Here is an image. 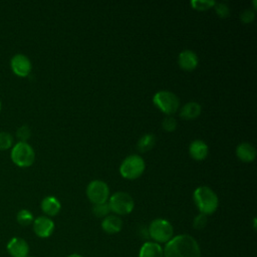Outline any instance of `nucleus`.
I'll return each instance as SVG.
<instances>
[{"mask_svg": "<svg viewBox=\"0 0 257 257\" xmlns=\"http://www.w3.org/2000/svg\"><path fill=\"white\" fill-rule=\"evenodd\" d=\"M164 257H201V248L197 240L189 234L174 236L163 248Z\"/></svg>", "mask_w": 257, "mask_h": 257, "instance_id": "obj_1", "label": "nucleus"}, {"mask_svg": "<svg viewBox=\"0 0 257 257\" xmlns=\"http://www.w3.org/2000/svg\"><path fill=\"white\" fill-rule=\"evenodd\" d=\"M193 198L200 213L207 216L213 214L219 206L217 194L207 186L198 187L194 191Z\"/></svg>", "mask_w": 257, "mask_h": 257, "instance_id": "obj_2", "label": "nucleus"}, {"mask_svg": "<svg viewBox=\"0 0 257 257\" xmlns=\"http://www.w3.org/2000/svg\"><path fill=\"white\" fill-rule=\"evenodd\" d=\"M149 236L154 240V242L167 243L174 237V228L172 224L162 218H157L153 220L148 228Z\"/></svg>", "mask_w": 257, "mask_h": 257, "instance_id": "obj_3", "label": "nucleus"}, {"mask_svg": "<svg viewBox=\"0 0 257 257\" xmlns=\"http://www.w3.org/2000/svg\"><path fill=\"white\" fill-rule=\"evenodd\" d=\"M146 169L144 159L139 155H131L126 157L119 166L120 175L127 180H136L140 178Z\"/></svg>", "mask_w": 257, "mask_h": 257, "instance_id": "obj_4", "label": "nucleus"}, {"mask_svg": "<svg viewBox=\"0 0 257 257\" xmlns=\"http://www.w3.org/2000/svg\"><path fill=\"white\" fill-rule=\"evenodd\" d=\"M153 102L155 105L167 115H172L179 109L180 99L172 91L160 90L153 96Z\"/></svg>", "mask_w": 257, "mask_h": 257, "instance_id": "obj_5", "label": "nucleus"}, {"mask_svg": "<svg viewBox=\"0 0 257 257\" xmlns=\"http://www.w3.org/2000/svg\"><path fill=\"white\" fill-rule=\"evenodd\" d=\"M108 206L111 212L117 215H127L135 208L133 197L126 192H115L108 198Z\"/></svg>", "mask_w": 257, "mask_h": 257, "instance_id": "obj_6", "label": "nucleus"}, {"mask_svg": "<svg viewBox=\"0 0 257 257\" xmlns=\"http://www.w3.org/2000/svg\"><path fill=\"white\" fill-rule=\"evenodd\" d=\"M11 160L18 167H29L35 160L34 150L28 143L18 142L11 150Z\"/></svg>", "mask_w": 257, "mask_h": 257, "instance_id": "obj_7", "label": "nucleus"}, {"mask_svg": "<svg viewBox=\"0 0 257 257\" xmlns=\"http://www.w3.org/2000/svg\"><path fill=\"white\" fill-rule=\"evenodd\" d=\"M86 196L93 204L106 203L109 198V188L107 184L101 180H93L86 187Z\"/></svg>", "mask_w": 257, "mask_h": 257, "instance_id": "obj_8", "label": "nucleus"}, {"mask_svg": "<svg viewBox=\"0 0 257 257\" xmlns=\"http://www.w3.org/2000/svg\"><path fill=\"white\" fill-rule=\"evenodd\" d=\"M11 68L13 72L21 77L27 76L32 68V64L28 56H26L23 53H17L15 54L10 61Z\"/></svg>", "mask_w": 257, "mask_h": 257, "instance_id": "obj_9", "label": "nucleus"}, {"mask_svg": "<svg viewBox=\"0 0 257 257\" xmlns=\"http://www.w3.org/2000/svg\"><path fill=\"white\" fill-rule=\"evenodd\" d=\"M33 231L39 238H48L54 231V222L47 216H39L34 219Z\"/></svg>", "mask_w": 257, "mask_h": 257, "instance_id": "obj_10", "label": "nucleus"}, {"mask_svg": "<svg viewBox=\"0 0 257 257\" xmlns=\"http://www.w3.org/2000/svg\"><path fill=\"white\" fill-rule=\"evenodd\" d=\"M6 249L12 257H27L29 254V245L21 237L11 238L6 245Z\"/></svg>", "mask_w": 257, "mask_h": 257, "instance_id": "obj_11", "label": "nucleus"}, {"mask_svg": "<svg viewBox=\"0 0 257 257\" xmlns=\"http://www.w3.org/2000/svg\"><path fill=\"white\" fill-rule=\"evenodd\" d=\"M178 63L182 69L192 71L197 67L199 63V58L195 51L191 49H185L180 52L178 56Z\"/></svg>", "mask_w": 257, "mask_h": 257, "instance_id": "obj_12", "label": "nucleus"}, {"mask_svg": "<svg viewBox=\"0 0 257 257\" xmlns=\"http://www.w3.org/2000/svg\"><path fill=\"white\" fill-rule=\"evenodd\" d=\"M236 156L244 163H252L256 158V149L250 143H240L236 148Z\"/></svg>", "mask_w": 257, "mask_h": 257, "instance_id": "obj_13", "label": "nucleus"}, {"mask_svg": "<svg viewBox=\"0 0 257 257\" xmlns=\"http://www.w3.org/2000/svg\"><path fill=\"white\" fill-rule=\"evenodd\" d=\"M190 156L196 161H203L207 158L209 153L208 145L202 140H195L189 147Z\"/></svg>", "mask_w": 257, "mask_h": 257, "instance_id": "obj_14", "label": "nucleus"}, {"mask_svg": "<svg viewBox=\"0 0 257 257\" xmlns=\"http://www.w3.org/2000/svg\"><path fill=\"white\" fill-rule=\"evenodd\" d=\"M122 228V221L116 215H107L101 221V229L107 234H116Z\"/></svg>", "mask_w": 257, "mask_h": 257, "instance_id": "obj_15", "label": "nucleus"}, {"mask_svg": "<svg viewBox=\"0 0 257 257\" xmlns=\"http://www.w3.org/2000/svg\"><path fill=\"white\" fill-rule=\"evenodd\" d=\"M40 207L42 212L47 217H53L59 213L61 209V204L57 198L53 196H47L41 201Z\"/></svg>", "mask_w": 257, "mask_h": 257, "instance_id": "obj_16", "label": "nucleus"}, {"mask_svg": "<svg viewBox=\"0 0 257 257\" xmlns=\"http://www.w3.org/2000/svg\"><path fill=\"white\" fill-rule=\"evenodd\" d=\"M139 257H164L163 247L154 241L145 242L140 249Z\"/></svg>", "mask_w": 257, "mask_h": 257, "instance_id": "obj_17", "label": "nucleus"}, {"mask_svg": "<svg viewBox=\"0 0 257 257\" xmlns=\"http://www.w3.org/2000/svg\"><path fill=\"white\" fill-rule=\"evenodd\" d=\"M202 106L196 101H189L184 104L180 110V116L184 119L190 120L198 117L201 114Z\"/></svg>", "mask_w": 257, "mask_h": 257, "instance_id": "obj_18", "label": "nucleus"}, {"mask_svg": "<svg viewBox=\"0 0 257 257\" xmlns=\"http://www.w3.org/2000/svg\"><path fill=\"white\" fill-rule=\"evenodd\" d=\"M156 145V137L153 134H145L140 138L137 144V149L141 153H147L151 151Z\"/></svg>", "mask_w": 257, "mask_h": 257, "instance_id": "obj_19", "label": "nucleus"}, {"mask_svg": "<svg viewBox=\"0 0 257 257\" xmlns=\"http://www.w3.org/2000/svg\"><path fill=\"white\" fill-rule=\"evenodd\" d=\"M16 220L17 222L21 225V226H28L30 224L33 223L34 221V217L33 214L26 209H22L17 213L16 216Z\"/></svg>", "mask_w": 257, "mask_h": 257, "instance_id": "obj_20", "label": "nucleus"}, {"mask_svg": "<svg viewBox=\"0 0 257 257\" xmlns=\"http://www.w3.org/2000/svg\"><path fill=\"white\" fill-rule=\"evenodd\" d=\"M191 6L198 11H206L215 6L216 1L214 0H192Z\"/></svg>", "mask_w": 257, "mask_h": 257, "instance_id": "obj_21", "label": "nucleus"}, {"mask_svg": "<svg viewBox=\"0 0 257 257\" xmlns=\"http://www.w3.org/2000/svg\"><path fill=\"white\" fill-rule=\"evenodd\" d=\"M109 212H110V209L107 202L96 204V205H93L92 207V213L97 218H104L107 215H109Z\"/></svg>", "mask_w": 257, "mask_h": 257, "instance_id": "obj_22", "label": "nucleus"}, {"mask_svg": "<svg viewBox=\"0 0 257 257\" xmlns=\"http://www.w3.org/2000/svg\"><path fill=\"white\" fill-rule=\"evenodd\" d=\"M13 138L7 132H0V150H7L12 147Z\"/></svg>", "mask_w": 257, "mask_h": 257, "instance_id": "obj_23", "label": "nucleus"}, {"mask_svg": "<svg viewBox=\"0 0 257 257\" xmlns=\"http://www.w3.org/2000/svg\"><path fill=\"white\" fill-rule=\"evenodd\" d=\"M30 136H31V130L28 125L24 124V125H21L17 128L16 137L19 140V142L27 143V140H29Z\"/></svg>", "mask_w": 257, "mask_h": 257, "instance_id": "obj_24", "label": "nucleus"}, {"mask_svg": "<svg viewBox=\"0 0 257 257\" xmlns=\"http://www.w3.org/2000/svg\"><path fill=\"white\" fill-rule=\"evenodd\" d=\"M177 125H178V122H177L176 118L171 115L166 116L162 121V127L164 128V131L169 132V133L174 132L177 128Z\"/></svg>", "mask_w": 257, "mask_h": 257, "instance_id": "obj_25", "label": "nucleus"}, {"mask_svg": "<svg viewBox=\"0 0 257 257\" xmlns=\"http://www.w3.org/2000/svg\"><path fill=\"white\" fill-rule=\"evenodd\" d=\"M207 224H208V217L207 215H204L202 213L198 214L193 220V227L196 230L204 229L207 226Z\"/></svg>", "mask_w": 257, "mask_h": 257, "instance_id": "obj_26", "label": "nucleus"}, {"mask_svg": "<svg viewBox=\"0 0 257 257\" xmlns=\"http://www.w3.org/2000/svg\"><path fill=\"white\" fill-rule=\"evenodd\" d=\"M214 7H215L216 13L221 18H227L230 15V8H229V6L226 3H224V2L216 3Z\"/></svg>", "mask_w": 257, "mask_h": 257, "instance_id": "obj_27", "label": "nucleus"}, {"mask_svg": "<svg viewBox=\"0 0 257 257\" xmlns=\"http://www.w3.org/2000/svg\"><path fill=\"white\" fill-rule=\"evenodd\" d=\"M255 18V12L252 9H245L240 13V20L244 23H250Z\"/></svg>", "mask_w": 257, "mask_h": 257, "instance_id": "obj_28", "label": "nucleus"}, {"mask_svg": "<svg viewBox=\"0 0 257 257\" xmlns=\"http://www.w3.org/2000/svg\"><path fill=\"white\" fill-rule=\"evenodd\" d=\"M67 257H82L81 255H79V254H76V253H73V254H70L69 256H67Z\"/></svg>", "mask_w": 257, "mask_h": 257, "instance_id": "obj_29", "label": "nucleus"}, {"mask_svg": "<svg viewBox=\"0 0 257 257\" xmlns=\"http://www.w3.org/2000/svg\"><path fill=\"white\" fill-rule=\"evenodd\" d=\"M1 107H2V104H1V100H0V111H1Z\"/></svg>", "mask_w": 257, "mask_h": 257, "instance_id": "obj_30", "label": "nucleus"}, {"mask_svg": "<svg viewBox=\"0 0 257 257\" xmlns=\"http://www.w3.org/2000/svg\"><path fill=\"white\" fill-rule=\"evenodd\" d=\"M27 257H34V256H27Z\"/></svg>", "mask_w": 257, "mask_h": 257, "instance_id": "obj_31", "label": "nucleus"}]
</instances>
